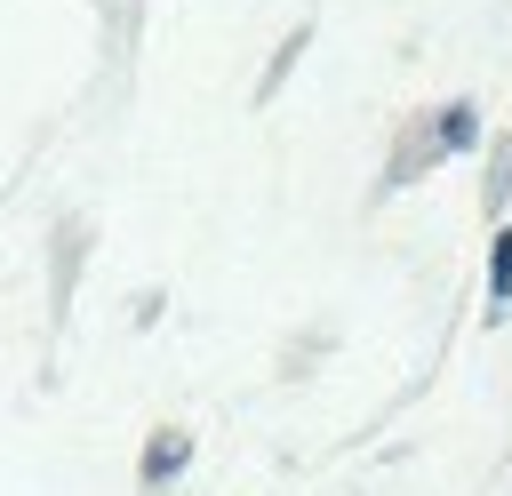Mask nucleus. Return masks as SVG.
<instances>
[{"mask_svg": "<svg viewBox=\"0 0 512 496\" xmlns=\"http://www.w3.org/2000/svg\"><path fill=\"white\" fill-rule=\"evenodd\" d=\"M184 472H192V432H184V424H160V432L144 440V456H136V488L160 496V488H176Z\"/></svg>", "mask_w": 512, "mask_h": 496, "instance_id": "nucleus-1", "label": "nucleus"}, {"mask_svg": "<svg viewBox=\"0 0 512 496\" xmlns=\"http://www.w3.org/2000/svg\"><path fill=\"white\" fill-rule=\"evenodd\" d=\"M424 136L440 144V160H448V152H480V104H472V96H448Z\"/></svg>", "mask_w": 512, "mask_h": 496, "instance_id": "nucleus-2", "label": "nucleus"}, {"mask_svg": "<svg viewBox=\"0 0 512 496\" xmlns=\"http://www.w3.org/2000/svg\"><path fill=\"white\" fill-rule=\"evenodd\" d=\"M512 312V216L488 232V320Z\"/></svg>", "mask_w": 512, "mask_h": 496, "instance_id": "nucleus-3", "label": "nucleus"}, {"mask_svg": "<svg viewBox=\"0 0 512 496\" xmlns=\"http://www.w3.org/2000/svg\"><path fill=\"white\" fill-rule=\"evenodd\" d=\"M304 48H312V24H296V32L272 48V64H264V80H256V104H272V96H280V80L296 72V56H304Z\"/></svg>", "mask_w": 512, "mask_h": 496, "instance_id": "nucleus-4", "label": "nucleus"}, {"mask_svg": "<svg viewBox=\"0 0 512 496\" xmlns=\"http://www.w3.org/2000/svg\"><path fill=\"white\" fill-rule=\"evenodd\" d=\"M488 168H496V176H488V216L504 224V184H512V136H504V144L488 152Z\"/></svg>", "mask_w": 512, "mask_h": 496, "instance_id": "nucleus-5", "label": "nucleus"}]
</instances>
